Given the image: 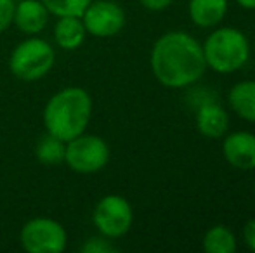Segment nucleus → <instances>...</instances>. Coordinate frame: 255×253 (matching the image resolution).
<instances>
[{"instance_id":"1","label":"nucleus","mask_w":255,"mask_h":253,"mask_svg":"<svg viewBox=\"0 0 255 253\" xmlns=\"http://www.w3.org/2000/svg\"><path fill=\"white\" fill-rule=\"evenodd\" d=\"M151 71L167 88H186L207 71L203 47L186 31H167L153 44Z\"/></svg>"},{"instance_id":"2","label":"nucleus","mask_w":255,"mask_h":253,"mask_svg":"<svg viewBox=\"0 0 255 253\" xmlns=\"http://www.w3.org/2000/svg\"><path fill=\"white\" fill-rule=\"evenodd\" d=\"M92 116V97L82 87H64L47 101L42 122L47 134L68 142L84 134Z\"/></svg>"},{"instance_id":"3","label":"nucleus","mask_w":255,"mask_h":253,"mask_svg":"<svg viewBox=\"0 0 255 253\" xmlns=\"http://www.w3.org/2000/svg\"><path fill=\"white\" fill-rule=\"evenodd\" d=\"M203 56L207 68L221 75H229L242 70L250 59V42L242 30L222 26L207 37Z\"/></svg>"},{"instance_id":"4","label":"nucleus","mask_w":255,"mask_h":253,"mask_svg":"<svg viewBox=\"0 0 255 253\" xmlns=\"http://www.w3.org/2000/svg\"><path fill=\"white\" fill-rule=\"evenodd\" d=\"M56 51L47 40L28 37L12 49L9 56V70L17 80L37 82L54 68Z\"/></svg>"},{"instance_id":"5","label":"nucleus","mask_w":255,"mask_h":253,"mask_svg":"<svg viewBox=\"0 0 255 253\" xmlns=\"http://www.w3.org/2000/svg\"><path fill=\"white\" fill-rule=\"evenodd\" d=\"M110 162V146L103 137L94 134H80L66 142L64 163L80 175L101 172Z\"/></svg>"},{"instance_id":"6","label":"nucleus","mask_w":255,"mask_h":253,"mask_svg":"<svg viewBox=\"0 0 255 253\" xmlns=\"http://www.w3.org/2000/svg\"><path fill=\"white\" fill-rule=\"evenodd\" d=\"M19 243L28 253H63L68 247V233L57 220L35 217L21 227Z\"/></svg>"},{"instance_id":"7","label":"nucleus","mask_w":255,"mask_h":253,"mask_svg":"<svg viewBox=\"0 0 255 253\" xmlns=\"http://www.w3.org/2000/svg\"><path fill=\"white\" fill-rule=\"evenodd\" d=\"M134 222V210L127 198L120 194H106L96 203L92 224L101 236L118 240L130 231Z\"/></svg>"},{"instance_id":"8","label":"nucleus","mask_w":255,"mask_h":253,"mask_svg":"<svg viewBox=\"0 0 255 253\" xmlns=\"http://www.w3.org/2000/svg\"><path fill=\"white\" fill-rule=\"evenodd\" d=\"M87 35L96 38H110L125 26V10L113 0H92L82 14Z\"/></svg>"},{"instance_id":"9","label":"nucleus","mask_w":255,"mask_h":253,"mask_svg":"<svg viewBox=\"0 0 255 253\" xmlns=\"http://www.w3.org/2000/svg\"><path fill=\"white\" fill-rule=\"evenodd\" d=\"M222 156L231 167L238 170L255 169V134L231 132L222 142Z\"/></svg>"},{"instance_id":"10","label":"nucleus","mask_w":255,"mask_h":253,"mask_svg":"<svg viewBox=\"0 0 255 253\" xmlns=\"http://www.w3.org/2000/svg\"><path fill=\"white\" fill-rule=\"evenodd\" d=\"M49 16L51 12L42 3V0H21L16 3V9H14L12 24H16L21 33L33 37L45 30Z\"/></svg>"},{"instance_id":"11","label":"nucleus","mask_w":255,"mask_h":253,"mask_svg":"<svg viewBox=\"0 0 255 253\" xmlns=\"http://www.w3.org/2000/svg\"><path fill=\"white\" fill-rule=\"evenodd\" d=\"M196 128L208 139H219L228 134L229 115L217 102H203L196 113Z\"/></svg>"},{"instance_id":"12","label":"nucleus","mask_w":255,"mask_h":253,"mask_svg":"<svg viewBox=\"0 0 255 253\" xmlns=\"http://www.w3.org/2000/svg\"><path fill=\"white\" fill-rule=\"evenodd\" d=\"M87 30L82 16H63L54 24V40L63 51H77L84 45Z\"/></svg>"},{"instance_id":"13","label":"nucleus","mask_w":255,"mask_h":253,"mask_svg":"<svg viewBox=\"0 0 255 253\" xmlns=\"http://www.w3.org/2000/svg\"><path fill=\"white\" fill-rule=\"evenodd\" d=\"M188 12L200 28H214L228 14V0H189Z\"/></svg>"},{"instance_id":"14","label":"nucleus","mask_w":255,"mask_h":253,"mask_svg":"<svg viewBox=\"0 0 255 253\" xmlns=\"http://www.w3.org/2000/svg\"><path fill=\"white\" fill-rule=\"evenodd\" d=\"M228 102L242 120L255 123V80H242L231 87Z\"/></svg>"},{"instance_id":"15","label":"nucleus","mask_w":255,"mask_h":253,"mask_svg":"<svg viewBox=\"0 0 255 253\" xmlns=\"http://www.w3.org/2000/svg\"><path fill=\"white\" fill-rule=\"evenodd\" d=\"M202 247L207 253H236L238 241L229 227L217 224L203 234Z\"/></svg>"},{"instance_id":"16","label":"nucleus","mask_w":255,"mask_h":253,"mask_svg":"<svg viewBox=\"0 0 255 253\" xmlns=\"http://www.w3.org/2000/svg\"><path fill=\"white\" fill-rule=\"evenodd\" d=\"M64 149H66V142L47 134L37 142L35 156L44 165H59L64 163Z\"/></svg>"},{"instance_id":"17","label":"nucleus","mask_w":255,"mask_h":253,"mask_svg":"<svg viewBox=\"0 0 255 253\" xmlns=\"http://www.w3.org/2000/svg\"><path fill=\"white\" fill-rule=\"evenodd\" d=\"M92 0H42L47 10L57 17L82 16Z\"/></svg>"},{"instance_id":"18","label":"nucleus","mask_w":255,"mask_h":253,"mask_svg":"<svg viewBox=\"0 0 255 253\" xmlns=\"http://www.w3.org/2000/svg\"><path fill=\"white\" fill-rule=\"evenodd\" d=\"M82 252L84 253H113L117 252V247L111 243V240L104 236H94L89 238L84 245H82Z\"/></svg>"},{"instance_id":"19","label":"nucleus","mask_w":255,"mask_h":253,"mask_svg":"<svg viewBox=\"0 0 255 253\" xmlns=\"http://www.w3.org/2000/svg\"><path fill=\"white\" fill-rule=\"evenodd\" d=\"M14 9H16L14 0H0V35L9 30V26L12 24Z\"/></svg>"},{"instance_id":"20","label":"nucleus","mask_w":255,"mask_h":253,"mask_svg":"<svg viewBox=\"0 0 255 253\" xmlns=\"http://www.w3.org/2000/svg\"><path fill=\"white\" fill-rule=\"evenodd\" d=\"M243 240L249 250L255 252V219H250L243 227Z\"/></svg>"},{"instance_id":"21","label":"nucleus","mask_w":255,"mask_h":253,"mask_svg":"<svg viewBox=\"0 0 255 253\" xmlns=\"http://www.w3.org/2000/svg\"><path fill=\"white\" fill-rule=\"evenodd\" d=\"M139 2L144 9L158 12V10H165L167 7H170L174 0H139Z\"/></svg>"},{"instance_id":"22","label":"nucleus","mask_w":255,"mask_h":253,"mask_svg":"<svg viewBox=\"0 0 255 253\" xmlns=\"http://www.w3.org/2000/svg\"><path fill=\"white\" fill-rule=\"evenodd\" d=\"M236 3L245 10H255V0H236Z\"/></svg>"},{"instance_id":"23","label":"nucleus","mask_w":255,"mask_h":253,"mask_svg":"<svg viewBox=\"0 0 255 253\" xmlns=\"http://www.w3.org/2000/svg\"><path fill=\"white\" fill-rule=\"evenodd\" d=\"M254 194H255V180H254Z\"/></svg>"}]
</instances>
